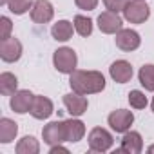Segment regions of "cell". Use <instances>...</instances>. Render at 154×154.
Listing matches in <instances>:
<instances>
[{
    "label": "cell",
    "mask_w": 154,
    "mask_h": 154,
    "mask_svg": "<svg viewBox=\"0 0 154 154\" xmlns=\"http://www.w3.org/2000/svg\"><path fill=\"white\" fill-rule=\"evenodd\" d=\"M54 17V8L49 0H36L31 8V20L35 24H47Z\"/></svg>",
    "instance_id": "obj_11"
},
{
    "label": "cell",
    "mask_w": 154,
    "mask_h": 154,
    "mask_svg": "<svg viewBox=\"0 0 154 154\" xmlns=\"http://www.w3.org/2000/svg\"><path fill=\"white\" fill-rule=\"evenodd\" d=\"M98 27L105 35H116L120 29H123V20L114 11H103L98 15Z\"/></svg>",
    "instance_id": "obj_7"
},
{
    "label": "cell",
    "mask_w": 154,
    "mask_h": 154,
    "mask_svg": "<svg viewBox=\"0 0 154 154\" xmlns=\"http://www.w3.org/2000/svg\"><path fill=\"white\" fill-rule=\"evenodd\" d=\"M143 150V140L141 134L136 131H127L123 132L122 138V145L116 152H125V154H140Z\"/></svg>",
    "instance_id": "obj_12"
},
{
    "label": "cell",
    "mask_w": 154,
    "mask_h": 154,
    "mask_svg": "<svg viewBox=\"0 0 154 154\" xmlns=\"http://www.w3.org/2000/svg\"><path fill=\"white\" fill-rule=\"evenodd\" d=\"M123 18L131 24H143L150 17V8L145 4V0H129L123 8Z\"/></svg>",
    "instance_id": "obj_3"
},
{
    "label": "cell",
    "mask_w": 154,
    "mask_h": 154,
    "mask_svg": "<svg viewBox=\"0 0 154 154\" xmlns=\"http://www.w3.org/2000/svg\"><path fill=\"white\" fill-rule=\"evenodd\" d=\"M74 4L78 6V9L93 11V9H96V6H98V0H74Z\"/></svg>",
    "instance_id": "obj_27"
},
{
    "label": "cell",
    "mask_w": 154,
    "mask_h": 154,
    "mask_svg": "<svg viewBox=\"0 0 154 154\" xmlns=\"http://www.w3.org/2000/svg\"><path fill=\"white\" fill-rule=\"evenodd\" d=\"M31 116L36 118V120H47L53 112H54V105L53 102L47 98V96H42V94H35V100H33V105H31Z\"/></svg>",
    "instance_id": "obj_14"
},
{
    "label": "cell",
    "mask_w": 154,
    "mask_h": 154,
    "mask_svg": "<svg viewBox=\"0 0 154 154\" xmlns=\"http://www.w3.org/2000/svg\"><path fill=\"white\" fill-rule=\"evenodd\" d=\"M42 138H44V143H47L49 147L67 141V138H65V122L56 120V122L47 123L42 129Z\"/></svg>",
    "instance_id": "obj_5"
},
{
    "label": "cell",
    "mask_w": 154,
    "mask_h": 154,
    "mask_svg": "<svg viewBox=\"0 0 154 154\" xmlns=\"http://www.w3.org/2000/svg\"><path fill=\"white\" fill-rule=\"evenodd\" d=\"M147 152H149V154H154V145H150V147L147 149Z\"/></svg>",
    "instance_id": "obj_29"
},
{
    "label": "cell",
    "mask_w": 154,
    "mask_h": 154,
    "mask_svg": "<svg viewBox=\"0 0 154 154\" xmlns=\"http://www.w3.org/2000/svg\"><path fill=\"white\" fill-rule=\"evenodd\" d=\"M107 122H109V125H111V129H112L114 132L123 134V132H127V131L131 129V125L134 123V114H132L131 111H127V109H116V111H112V112L109 114Z\"/></svg>",
    "instance_id": "obj_6"
},
{
    "label": "cell",
    "mask_w": 154,
    "mask_h": 154,
    "mask_svg": "<svg viewBox=\"0 0 154 154\" xmlns=\"http://www.w3.org/2000/svg\"><path fill=\"white\" fill-rule=\"evenodd\" d=\"M17 87H18V80L13 72H2L0 74V93L4 96H13L17 93Z\"/></svg>",
    "instance_id": "obj_19"
},
{
    "label": "cell",
    "mask_w": 154,
    "mask_h": 154,
    "mask_svg": "<svg viewBox=\"0 0 154 154\" xmlns=\"http://www.w3.org/2000/svg\"><path fill=\"white\" fill-rule=\"evenodd\" d=\"M150 109H152V112H154V98H152V102H150Z\"/></svg>",
    "instance_id": "obj_30"
},
{
    "label": "cell",
    "mask_w": 154,
    "mask_h": 154,
    "mask_svg": "<svg viewBox=\"0 0 154 154\" xmlns=\"http://www.w3.org/2000/svg\"><path fill=\"white\" fill-rule=\"evenodd\" d=\"M72 24H74V31L78 33L80 36H84V38L91 36V33H93V20L89 17L76 15L74 20H72Z\"/></svg>",
    "instance_id": "obj_22"
},
{
    "label": "cell",
    "mask_w": 154,
    "mask_h": 154,
    "mask_svg": "<svg viewBox=\"0 0 154 154\" xmlns=\"http://www.w3.org/2000/svg\"><path fill=\"white\" fill-rule=\"evenodd\" d=\"M114 42H116V47H120L125 53H131V51H136L140 47L141 38H140V35L134 29H120L116 33Z\"/></svg>",
    "instance_id": "obj_10"
},
{
    "label": "cell",
    "mask_w": 154,
    "mask_h": 154,
    "mask_svg": "<svg viewBox=\"0 0 154 154\" xmlns=\"http://www.w3.org/2000/svg\"><path fill=\"white\" fill-rule=\"evenodd\" d=\"M0 40H6L11 36V29H13V24H11V18L9 17H2L0 18Z\"/></svg>",
    "instance_id": "obj_25"
},
{
    "label": "cell",
    "mask_w": 154,
    "mask_h": 154,
    "mask_svg": "<svg viewBox=\"0 0 154 154\" xmlns=\"http://www.w3.org/2000/svg\"><path fill=\"white\" fill-rule=\"evenodd\" d=\"M109 74L116 84H127L132 78V65L127 60H116L111 63Z\"/></svg>",
    "instance_id": "obj_15"
},
{
    "label": "cell",
    "mask_w": 154,
    "mask_h": 154,
    "mask_svg": "<svg viewBox=\"0 0 154 154\" xmlns=\"http://www.w3.org/2000/svg\"><path fill=\"white\" fill-rule=\"evenodd\" d=\"M138 80H140L141 87H145V91L154 93V65L152 63H145L143 67H140Z\"/></svg>",
    "instance_id": "obj_20"
},
{
    "label": "cell",
    "mask_w": 154,
    "mask_h": 154,
    "mask_svg": "<svg viewBox=\"0 0 154 154\" xmlns=\"http://www.w3.org/2000/svg\"><path fill=\"white\" fill-rule=\"evenodd\" d=\"M129 0H103V4L109 11H114V13H120L123 11V8L127 6Z\"/></svg>",
    "instance_id": "obj_26"
},
{
    "label": "cell",
    "mask_w": 154,
    "mask_h": 154,
    "mask_svg": "<svg viewBox=\"0 0 154 154\" xmlns=\"http://www.w3.org/2000/svg\"><path fill=\"white\" fill-rule=\"evenodd\" d=\"M40 152V143L35 136H24L17 143V154H38Z\"/></svg>",
    "instance_id": "obj_21"
},
{
    "label": "cell",
    "mask_w": 154,
    "mask_h": 154,
    "mask_svg": "<svg viewBox=\"0 0 154 154\" xmlns=\"http://www.w3.org/2000/svg\"><path fill=\"white\" fill-rule=\"evenodd\" d=\"M72 31H74V24L69 20H58L56 24H53L51 27V35L56 42H67L72 38Z\"/></svg>",
    "instance_id": "obj_17"
},
{
    "label": "cell",
    "mask_w": 154,
    "mask_h": 154,
    "mask_svg": "<svg viewBox=\"0 0 154 154\" xmlns=\"http://www.w3.org/2000/svg\"><path fill=\"white\" fill-rule=\"evenodd\" d=\"M22 56V44L18 38L9 36L6 40H0V58L8 63H13L17 60H20Z\"/></svg>",
    "instance_id": "obj_8"
},
{
    "label": "cell",
    "mask_w": 154,
    "mask_h": 154,
    "mask_svg": "<svg viewBox=\"0 0 154 154\" xmlns=\"http://www.w3.org/2000/svg\"><path fill=\"white\" fill-rule=\"evenodd\" d=\"M87 140H89V149L93 152H107L112 147V143H114L112 134L107 129H103V127H94L89 132Z\"/></svg>",
    "instance_id": "obj_4"
},
{
    "label": "cell",
    "mask_w": 154,
    "mask_h": 154,
    "mask_svg": "<svg viewBox=\"0 0 154 154\" xmlns=\"http://www.w3.org/2000/svg\"><path fill=\"white\" fill-rule=\"evenodd\" d=\"M33 0H8V8L13 15H24L33 8Z\"/></svg>",
    "instance_id": "obj_23"
},
{
    "label": "cell",
    "mask_w": 154,
    "mask_h": 154,
    "mask_svg": "<svg viewBox=\"0 0 154 154\" xmlns=\"http://www.w3.org/2000/svg\"><path fill=\"white\" fill-rule=\"evenodd\" d=\"M53 63L54 69L62 74H71L76 71V63H78V56L71 47H58L53 54Z\"/></svg>",
    "instance_id": "obj_2"
},
{
    "label": "cell",
    "mask_w": 154,
    "mask_h": 154,
    "mask_svg": "<svg viewBox=\"0 0 154 154\" xmlns=\"http://www.w3.org/2000/svg\"><path fill=\"white\" fill-rule=\"evenodd\" d=\"M69 85L74 93L78 94H96L105 89V76L100 71H82L76 69L71 72Z\"/></svg>",
    "instance_id": "obj_1"
},
{
    "label": "cell",
    "mask_w": 154,
    "mask_h": 154,
    "mask_svg": "<svg viewBox=\"0 0 154 154\" xmlns=\"http://www.w3.org/2000/svg\"><path fill=\"white\" fill-rule=\"evenodd\" d=\"M18 134V125L9 120V118H2L0 120V141L2 143H11Z\"/></svg>",
    "instance_id": "obj_18"
},
{
    "label": "cell",
    "mask_w": 154,
    "mask_h": 154,
    "mask_svg": "<svg viewBox=\"0 0 154 154\" xmlns=\"http://www.w3.org/2000/svg\"><path fill=\"white\" fill-rule=\"evenodd\" d=\"M63 105H65V109H67V112L71 116L78 118V116H82L87 111L89 102H87V98L84 94H78V93L72 91L69 94H63Z\"/></svg>",
    "instance_id": "obj_9"
},
{
    "label": "cell",
    "mask_w": 154,
    "mask_h": 154,
    "mask_svg": "<svg viewBox=\"0 0 154 154\" xmlns=\"http://www.w3.org/2000/svg\"><path fill=\"white\" fill-rule=\"evenodd\" d=\"M49 152H51V154H56V152H65V154H67V152H69V150H67V149H65V147H62V143H60V145H53V147H51V150H49Z\"/></svg>",
    "instance_id": "obj_28"
},
{
    "label": "cell",
    "mask_w": 154,
    "mask_h": 154,
    "mask_svg": "<svg viewBox=\"0 0 154 154\" xmlns=\"http://www.w3.org/2000/svg\"><path fill=\"white\" fill-rule=\"evenodd\" d=\"M129 103H131V107H132V109H145V107H147V103H149V100H147L145 93H141V91L134 89V91H131V93H129Z\"/></svg>",
    "instance_id": "obj_24"
},
{
    "label": "cell",
    "mask_w": 154,
    "mask_h": 154,
    "mask_svg": "<svg viewBox=\"0 0 154 154\" xmlns=\"http://www.w3.org/2000/svg\"><path fill=\"white\" fill-rule=\"evenodd\" d=\"M84 136H85V123L82 120L74 118V116L71 120H65V138H67V141L76 143Z\"/></svg>",
    "instance_id": "obj_16"
},
{
    "label": "cell",
    "mask_w": 154,
    "mask_h": 154,
    "mask_svg": "<svg viewBox=\"0 0 154 154\" xmlns=\"http://www.w3.org/2000/svg\"><path fill=\"white\" fill-rule=\"evenodd\" d=\"M33 100H35V94L27 89H22V91H17L13 96H11V109L18 114H26L31 111V105H33Z\"/></svg>",
    "instance_id": "obj_13"
}]
</instances>
